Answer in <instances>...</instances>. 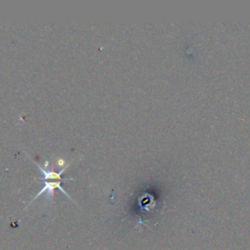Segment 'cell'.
I'll use <instances>...</instances> for the list:
<instances>
[{
	"mask_svg": "<svg viewBox=\"0 0 250 250\" xmlns=\"http://www.w3.org/2000/svg\"><path fill=\"white\" fill-rule=\"evenodd\" d=\"M64 164H65L64 159H62V158H59V160H58V162H57V165H58V166H62V167L63 168V167H64Z\"/></svg>",
	"mask_w": 250,
	"mask_h": 250,
	"instance_id": "3957f363",
	"label": "cell"
},
{
	"mask_svg": "<svg viewBox=\"0 0 250 250\" xmlns=\"http://www.w3.org/2000/svg\"><path fill=\"white\" fill-rule=\"evenodd\" d=\"M36 166L39 168V170L42 172L43 174V180L45 181H48V180H59V181H62V180H65L66 178L64 179H62V174L66 170V168L69 166V163H67L63 168H62L59 172H55L54 170V167H51L50 169L48 168L49 166V161L48 160H45V168L41 167L39 165V163H36Z\"/></svg>",
	"mask_w": 250,
	"mask_h": 250,
	"instance_id": "7a4b0ae2",
	"label": "cell"
},
{
	"mask_svg": "<svg viewBox=\"0 0 250 250\" xmlns=\"http://www.w3.org/2000/svg\"><path fill=\"white\" fill-rule=\"evenodd\" d=\"M72 181L73 179H71V178H66L65 180H62V181H57V182H49V181H45V180H43V188L37 192V194L30 200V202L26 205V207H25V209L27 208V207H29V205L36 199V198H38L42 193H44V192H46V200H53V198H54V190L56 189V188H59L62 192H63L70 200H72L73 201V199L67 194V192L62 188V182H63V181Z\"/></svg>",
	"mask_w": 250,
	"mask_h": 250,
	"instance_id": "6da1fadb",
	"label": "cell"
}]
</instances>
